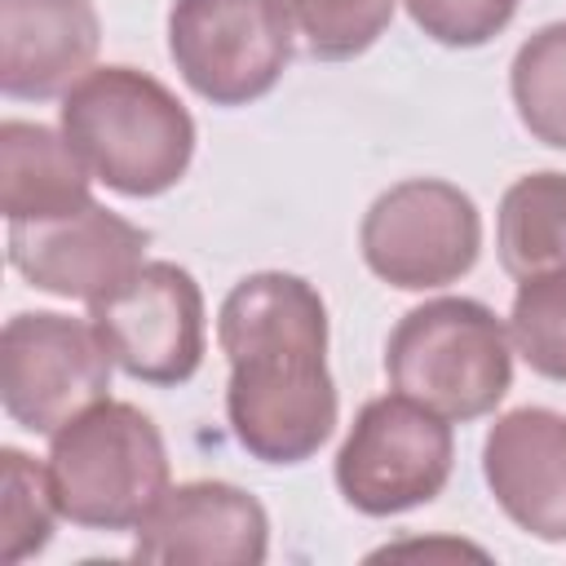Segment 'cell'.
<instances>
[{
	"mask_svg": "<svg viewBox=\"0 0 566 566\" xmlns=\"http://www.w3.org/2000/svg\"><path fill=\"white\" fill-rule=\"evenodd\" d=\"M88 181V164L62 133L31 119L0 124V208L9 221H49L84 208L93 199Z\"/></svg>",
	"mask_w": 566,
	"mask_h": 566,
	"instance_id": "14",
	"label": "cell"
},
{
	"mask_svg": "<svg viewBox=\"0 0 566 566\" xmlns=\"http://www.w3.org/2000/svg\"><path fill=\"white\" fill-rule=\"evenodd\" d=\"M62 137L115 195L155 199L172 190L195 155V119L168 84L137 66L84 71L57 106Z\"/></svg>",
	"mask_w": 566,
	"mask_h": 566,
	"instance_id": "2",
	"label": "cell"
},
{
	"mask_svg": "<svg viewBox=\"0 0 566 566\" xmlns=\"http://www.w3.org/2000/svg\"><path fill=\"white\" fill-rule=\"evenodd\" d=\"M389 385L447 420H478L513 385V336L491 305L438 296L398 318L385 345Z\"/></svg>",
	"mask_w": 566,
	"mask_h": 566,
	"instance_id": "4",
	"label": "cell"
},
{
	"mask_svg": "<svg viewBox=\"0 0 566 566\" xmlns=\"http://www.w3.org/2000/svg\"><path fill=\"white\" fill-rule=\"evenodd\" d=\"M358 248L376 279L402 292H429L473 270L482 252V217L460 186L411 177L376 195L358 226Z\"/></svg>",
	"mask_w": 566,
	"mask_h": 566,
	"instance_id": "7",
	"label": "cell"
},
{
	"mask_svg": "<svg viewBox=\"0 0 566 566\" xmlns=\"http://www.w3.org/2000/svg\"><path fill=\"white\" fill-rule=\"evenodd\" d=\"M451 464L455 438L447 416L394 389L363 402V411L354 416L336 451V486L349 509L389 517L438 500Z\"/></svg>",
	"mask_w": 566,
	"mask_h": 566,
	"instance_id": "5",
	"label": "cell"
},
{
	"mask_svg": "<svg viewBox=\"0 0 566 566\" xmlns=\"http://www.w3.org/2000/svg\"><path fill=\"white\" fill-rule=\"evenodd\" d=\"M111 349L93 318L53 310L13 314L0 332V402L27 433L53 438L111 389Z\"/></svg>",
	"mask_w": 566,
	"mask_h": 566,
	"instance_id": "6",
	"label": "cell"
},
{
	"mask_svg": "<svg viewBox=\"0 0 566 566\" xmlns=\"http://www.w3.org/2000/svg\"><path fill=\"white\" fill-rule=\"evenodd\" d=\"M115 367L142 385H186L203 363V292L177 261H142L88 305Z\"/></svg>",
	"mask_w": 566,
	"mask_h": 566,
	"instance_id": "9",
	"label": "cell"
},
{
	"mask_svg": "<svg viewBox=\"0 0 566 566\" xmlns=\"http://www.w3.org/2000/svg\"><path fill=\"white\" fill-rule=\"evenodd\" d=\"M146 243L142 226L97 199L49 221H9V265L31 287L88 305L142 265Z\"/></svg>",
	"mask_w": 566,
	"mask_h": 566,
	"instance_id": "10",
	"label": "cell"
},
{
	"mask_svg": "<svg viewBox=\"0 0 566 566\" xmlns=\"http://www.w3.org/2000/svg\"><path fill=\"white\" fill-rule=\"evenodd\" d=\"M292 49L279 0H172L168 9V57L212 106L265 97L283 80Z\"/></svg>",
	"mask_w": 566,
	"mask_h": 566,
	"instance_id": "8",
	"label": "cell"
},
{
	"mask_svg": "<svg viewBox=\"0 0 566 566\" xmlns=\"http://www.w3.org/2000/svg\"><path fill=\"white\" fill-rule=\"evenodd\" d=\"M402 4L411 22L447 49H478L491 35H500L517 13V0H402Z\"/></svg>",
	"mask_w": 566,
	"mask_h": 566,
	"instance_id": "20",
	"label": "cell"
},
{
	"mask_svg": "<svg viewBox=\"0 0 566 566\" xmlns=\"http://www.w3.org/2000/svg\"><path fill=\"white\" fill-rule=\"evenodd\" d=\"M495 252L509 279L566 270V172L517 177L495 212Z\"/></svg>",
	"mask_w": 566,
	"mask_h": 566,
	"instance_id": "15",
	"label": "cell"
},
{
	"mask_svg": "<svg viewBox=\"0 0 566 566\" xmlns=\"http://www.w3.org/2000/svg\"><path fill=\"white\" fill-rule=\"evenodd\" d=\"M62 517L49 464L40 469L18 447L0 451V557L27 562L53 539V522Z\"/></svg>",
	"mask_w": 566,
	"mask_h": 566,
	"instance_id": "18",
	"label": "cell"
},
{
	"mask_svg": "<svg viewBox=\"0 0 566 566\" xmlns=\"http://www.w3.org/2000/svg\"><path fill=\"white\" fill-rule=\"evenodd\" d=\"M97 44L93 0H0V93L13 102L62 97L93 71Z\"/></svg>",
	"mask_w": 566,
	"mask_h": 566,
	"instance_id": "13",
	"label": "cell"
},
{
	"mask_svg": "<svg viewBox=\"0 0 566 566\" xmlns=\"http://www.w3.org/2000/svg\"><path fill=\"white\" fill-rule=\"evenodd\" d=\"M279 9L305 57L349 62L385 35L398 0H279Z\"/></svg>",
	"mask_w": 566,
	"mask_h": 566,
	"instance_id": "17",
	"label": "cell"
},
{
	"mask_svg": "<svg viewBox=\"0 0 566 566\" xmlns=\"http://www.w3.org/2000/svg\"><path fill=\"white\" fill-rule=\"evenodd\" d=\"M513 349L531 371L566 380V270L522 279L509 310Z\"/></svg>",
	"mask_w": 566,
	"mask_h": 566,
	"instance_id": "19",
	"label": "cell"
},
{
	"mask_svg": "<svg viewBox=\"0 0 566 566\" xmlns=\"http://www.w3.org/2000/svg\"><path fill=\"white\" fill-rule=\"evenodd\" d=\"M49 482L75 526L137 531L168 491L164 433L142 407L102 398L53 433Z\"/></svg>",
	"mask_w": 566,
	"mask_h": 566,
	"instance_id": "3",
	"label": "cell"
},
{
	"mask_svg": "<svg viewBox=\"0 0 566 566\" xmlns=\"http://www.w3.org/2000/svg\"><path fill=\"white\" fill-rule=\"evenodd\" d=\"M482 478L526 535L566 544V416L553 407L504 411L482 442Z\"/></svg>",
	"mask_w": 566,
	"mask_h": 566,
	"instance_id": "12",
	"label": "cell"
},
{
	"mask_svg": "<svg viewBox=\"0 0 566 566\" xmlns=\"http://www.w3.org/2000/svg\"><path fill=\"white\" fill-rule=\"evenodd\" d=\"M265 553L270 517L261 500L217 478L168 486L133 544V562L155 566H261Z\"/></svg>",
	"mask_w": 566,
	"mask_h": 566,
	"instance_id": "11",
	"label": "cell"
},
{
	"mask_svg": "<svg viewBox=\"0 0 566 566\" xmlns=\"http://www.w3.org/2000/svg\"><path fill=\"white\" fill-rule=\"evenodd\" d=\"M230 363L226 420L234 442L261 464H301L336 429V385L327 371V305L314 283L283 270L239 279L217 314Z\"/></svg>",
	"mask_w": 566,
	"mask_h": 566,
	"instance_id": "1",
	"label": "cell"
},
{
	"mask_svg": "<svg viewBox=\"0 0 566 566\" xmlns=\"http://www.w3.org/2000/svg\"><path fill=\"white\" fill-rule=\"evenodd\" d=\"M509 88L522 128L553 150H566V22L539 27L513 53Z\"/></svg>",
	"mask_w": 566,
	"mask_h": 566,
	"instance_id": "16",
	"label": "cell"
}]
</instances>
